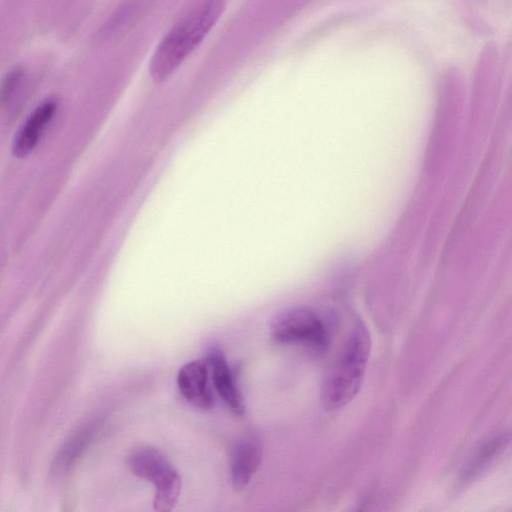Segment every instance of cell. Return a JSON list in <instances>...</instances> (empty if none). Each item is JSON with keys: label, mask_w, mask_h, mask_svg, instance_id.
<instances>
[{"label": "cell", "mask_w": 512, "mask_h": 512, "mask_svg": "<svg viewBox=\"0 0 512 512\" xmlns=\"http://www.w3.org/2000/svg\"><path fill=\"white\" fill-rule=\"evenodd\" d=\"M224 7V0H205L167 33L150 61L149 70L154 81H165L177 70L208 35Z\"/></svg>", "instance_id": "cell-1"}, {"label": "cell", "mask_w": 512, "mask_h": 512, "mask_svg": "<svg viewBox=\"0 0 512 512\" xmlns=\"http://www.w3.org/2000/svg\"><path fill=\"white\" fill-rule=\"evenodd\" d=\"M371 346L369 330L357 321L324 377L321 398L327 409L342 408L357 395L365 377Z\"/></svg>", "instance_id": "cell-2"}, {"label": "cell", "mask_w": 512, "mask_h": 512, "mask_svg": "<svg viewBox=\"0 0 512 512\" xmlns=\"http://www.w3.org/2000/svg\"><path fill=\"white\" fill-rule=\"evenodd\" d=\"M126 464L135 476L155 487V510L169 511L175 506L181 493V477L160 450L148 445L135 446L129 451Z\"/></svg>", "instance_id": "cell-3"}, {"label": "cell", "mask_w": 512, "mask_h": 512, "mask_svg": "<svg viewBox=\"0 0 512 512\" xmlns=\"http://www.w3.org/2000/svg\"><path fill=\"white\" fill-rule=\"evenodd\" d=\"M270 333L276 342L301 345L314 352H324L330 342L327 324L307 307H293L279 313L270 324Z\"/></svg>", "instance_id": "cell-4"}, {"label": "cell", "mask_w": 512, "mask_h": 512, "mask_svg": "<svg viewBox=\"0 0 512 512\" xmlns=\"http://www.w3.org/2000/svg\"><path fill=\"white\" fill-rule=\"evenodd\" d=\"M263 457V444L255 434H245L234 444L230 455L232 486L244 489L256 473Z\"/></svg>", "instance_id": "cell-5"}, {"label": "cell", "mask_w": 512, "mask_h": 512, "mask_svg": "<svg viewBox=\"0 0 512 512\" xmlns=\"http://www.w3.org/2000/svg\"><path fill=\"white\" fill-rule=\"evenodd\" d=\"M206 361L211 367L212 381L223 401L237 415H243L246 407L237 387L225 354L218 344L211 343L206 351Z\"/></svg>", "instance_id": "cell-6"}, {"label": "cell", "mask_w": 512, "mask_h": 512, "mask_svg": "<svg viewBox=\"0 0 512 512\" xmlns=\"http://www.w3.org/2000/svg\"><path fill=\"white\" fill-rule=\"evenodd\" d=\"M177 385L183 397L193 406L201 409H210L213 406L206 360L198 359L184 364L178 371Z\"/></svg>", "instance_id": "cell-7"}, {"label": "cell", "mask_w": 512, "mask_h": 512, "mask_svg": "<svg viewBox=\"0 0 512 512\" xmlns=\"http://www.w3.org/2000/svg\"><path fill=\"white\" fill-rule=\"evenodd\" d=\"M56 110V102L47 100L32 112L15 136L12 148L14 156L23 158L34 150Z\"/></svg>", "instance_id": "cell-8"}, {"label": "cell", "mask_w": 512, "mask_h": 512, "mask_svg": "<svg viewBox=\"0 0 512 512\" xmlns=\"http://www.w3.org/2000/svg\"><path fill=\"white\" fill-rule=\"evenodd\" d=\"M101 426L102 422L96 420L74 432V434L66 440L57 454L53 463L54 471H65L69 469L95 439Z\"/></svg>", "instance_id": "cell-9"}, {"label": "cell", "mask_w": 512, "mask_h": 512, "mask_svg": "<svg viewBox=\"0 0 512 512\" xmlns=\"http://www.w3.org/2000/svg\"><path fill=\"white\" fill-rule=\"evenodd\" d=\"M508 441V438L504 435L495 437L484 444L463 470L460 481L464 484L472 481L502 452Z\"/></svg>", "instance_id": "cell-10"}, {"label": "cell", "mask_w": 512, "mask_h": 512, "mask_svg": "<svg viewBox=\"0 0 512 512\" xmlns=\"http://www.w3.org/2000/svg\"><path fill=\"white\" fill-rule=\"evenodd\" d=\"M21 79V73L19 72H12L7 79L5 80L1 94L0 99L2 102H7L12 95L14 94L19 82Z\"/></svg>", "instance_id": "cell-11"}]
</instances>
